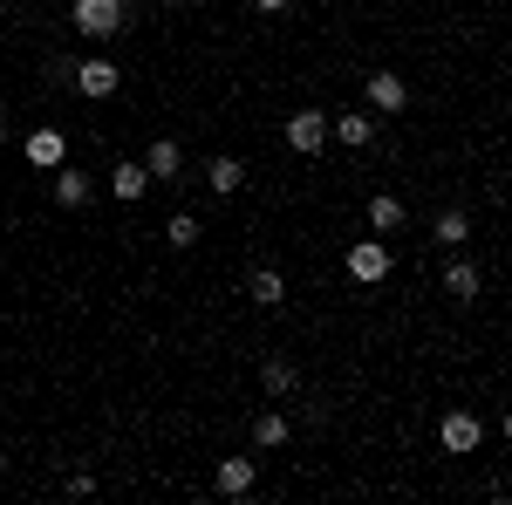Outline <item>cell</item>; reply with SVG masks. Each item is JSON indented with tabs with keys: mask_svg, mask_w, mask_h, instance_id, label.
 <instances>
[{
	"mask_svg": "<svg viewBox=\"0 0 512 505\" xmlns=\"http://www.w3.org/2000/svg\"><path fill=\"white\" fill-rule=\"evenodd\" d=\"M403 219H410V212H403V198H396V192H376V198H369V233L396 239V233H403Z\"/></svg>",
	"mask_w": 512,
	"mask_h": 505,
	"instance_id": "obj_16",
	"label": "cell"
},
{
	"mask_svg": "<svg viewBox=\"0 0 512 505\" xmlns=\"http://www.w3.org/2000/svg\"><path fill=\"white\" fill-rule=\"evenodd\" d=\"M478 444H485V424H478V410H444V417H437V451H451V458H472Z\"/></svg>",
	"mask_w": 512,
	"mask_h": 505,
	"instance_id": "obj_3",
	"label": "cell"
},
{
	"mask_svg": "<svg viewBox=\"0 0 512 505\" xmlns=\"http://www.w3.org/2000/svg\"><path fill=\"white\" fill-rule=\"evenodd\" d=\"M69 82H76V96H89V103H103V96H117L123 69L110 62V55H89V62H76V69H69Z\"/></svg>",
	"mask_w": 512,
	"mask_h": 505,
	"instance_id": "obj_5",
	"label": "cell"
},
{
	"mask_svg": "<svg viewBox=\"0 0 512 505\" xmlns=\"http://www.w3.org/2000/svg\"><path fill=\"white\" fill-rule=\"evenodd\" d=\"M328 137L349 144V151H369V144L383 137V117H376V110H342V117L328 123Z\"/></svg>",
	"mask_w": 512,
	"mask_h": 505,
	"instance_id": "obj_7",
	"label": "cell"
},
{
	"mask_svg": "<svg viewBox=\"0 0 512 505\" xmlns=\"http://www.w3.org/2000/svg\"><path fill=\"white\" fill-rule=\"evenodd\" d=\"M465 239H472V212H465V205L437 212V246H465Z\"/></svg>",
	"mask_w": 512,
	"mask_h": 505,
	"instance_id": "obj_19",
	"label": "cell"
},
{
	"mask_svg": "<svg viewBox=\"0 0 512 505\" xmlns=\"http://www.w3.org/2000/svg\"><path fill=\"white\" fill-rule=\"evenodd\" d=\"M89 198H96V178H89V171H76V164H62V171H55V205L82 212Z\"/></svg>",
	"mask_w": 512,
	"mask_h": 505,
	"instance_id": "obj_13",
	"label": "cell"
},
{
	"mask_svg": "<svg viewBox=\"0 0 512 505\" xmlns=\"http://www.w3.org/2000/svg\"><path fill=\"white\" fill-rule=\"evenodd\" d=\"M144 171H151V185H178V178H185V151H178V137H158V144L144 151Z\"/></svg>",
	"mask_w": 512,
	"mask_h": 505,
	"instance_id": "obj_10",
	"label": "cell"
},
{
	"mask_svg": "<svg viewBox=\"0 0 512 505\" xmlns=\"http://www.w3.org/2000/svg\"><path fill=\"white\" fill-rule=\"evenodd\" d=\"M260 389H267L274 403H287V396H301V369H294L287 355H267V362H260Z\"/></svg>",
	"mask_w": 512,
	"mask_h": 505,
	"instance_id": "obj_12",
	"label": "cell"
},
{
	"mask_svg": "<svg viewBox=\"0 0 512 505\" xmlns=\"http://www.w3.org/2000/svg\"><path fill=\"white\" fill-rule=\"evenodd\" d=\"M321 7H335V0H321Z\"/></svg>",
	"mask_w": 512,
	"mask_h": 505,
	"instance_id": "obj_26",
	"label": "cell"
},
{
	"mask_svg": "<svg viewBox=\"0 0 512 505\" xmlns=\"http://www.w3.org/2000/svg\"><path fill=\"white\" fill-rule=\"evenodd\" d=\"M144 192H151V171H144V157H123L117 171H110V198H117V205H137Z\"/></svg>",
	"mask_w": 512,
	"mask_h": 505,
	"instance_id": "obj_11",
	"label": "cell"
},
{
	"mask_svg": "<svg viewBox=\"0 0 512 505\" xmlns=\"http://www.w3.org/2000/svg\"><path fill=\"white\" fill-rule=\"evenodd\" d=\"M62 492H69V499H96V471H69Z\"/></svg>",
	"mask_w": 512,
	"mask_h": 505,
	"instance_id": "obj_21",
	"label": "cell"
},
{
	"mask_svg": "<svg viewBox=\"0 0 512 505\" xmlns=\"http://www.w3.org/2000/svg\"><path fill=\"white\" fill-rule=\"evenodd\" d=\"M499 430H506V437H512V410H506V417H499Z\"/></svg>",
	"mask_w": 512,
	"mask_h": 505,
	"instance_id": "obj_23",
	"label": "cell"
},
{
	"mask_svg": "<svg viewBox=\"0 0 512 505\" xmlns=\"http://www.w3.org/2000/svg\"><path fill=\"white\" fill-rule=\"evenodd\" d=\"M287 144L301 157L328 151V117H321V110H294V117H287Z\"/></svg>",
	"mask_w": 512,
	"mask_h": 505,
	"instance_id": "obj_9",
	"label": "cell"
},
{
	"mask_svg": "<svg viewBox=\"0 0 512 505\" xmlns=\"http://www.w3.org/2000/svg\"><path fill=\"white\" fill-rule=\"evenodd\" d=\"M362 110H376V117H403V110H410V82L390 76V69L362 76Z\"/></svg>",
	"mask_w": 512,
	"mask_h": 505,
	"instance_id": "obj_4",
	"label": "cell"
},
{
	"mask_svg": "<svg viewBox=\"0 0 512 505\" xmlns=\"http://www.w3.org/2000/svg\"><path fill=\"white\" fill-rule=\"evenodd\" d=\"M164 246H171V253H192V246H198V219H192V212H178V219L164 226Z\"/></svg>",
	"mask_w": 512,
	"mask_h": 505,
	"instance_id": "obj_20",
	"label": "cell"
},
{
	"mask_svg": "<svg viewBox=\"0 0 512 505\" xmlns=\"http://www.w3.org/2000/svg\"><path fill=\"white\" fill-rule=\"evenodd\" d=\"M246 301H253V308H280V301H287L280 267H253V273H246Z\"/></svg>",
	"mask_w": 512,
	"mask_h": 505,
	"instance_id": "obj_14",
	"label": "cell"
},
{
	"mask_svg": "<svg viewBox=\"0 0 512 505\" xmlns=\"http://www.w3.org/2000/svg\"><path fill=\"white\" fill-rule=\"evenodd\" d=\"M287 7H294V0H253V14H274V21L287 14Z\"/></svg>",
	"mask_w": 512,
	"mask_h": 505,
	"instance_id": "obj_22",
	"label": "cell"
},
{
	"mask_svg": "<svg viewBox=\"0 0 512 505\" xmlns=\"http://www.w3.org/2000/svg\"><path fill=\"white\" fill-rule=\"evenodd\" d=\"M21 151H28L35 171H62V164H69V130H55V123H48V130H28Z\"/></svg>",
	"mask_w": 512,
	"mask_h": 505,
	"instance_id": "obj_8",
	"label": "cell"
},
{
	"mask_svg": "<svg viewBox=\"0 0 512 505\" xmlns=\"http://www.w3.org/2000/svg\"><path fill=\"white\" fill-rule=\"evenodd\" d=\"M0 478H7V458H0Z\"/></svg>",
	"mask_w": 512,
	"mask_h": 505,
	"instance_id": "obj_25",
	"label": "cell"
},
{
	"mask_svg": "<svg viewBox=\"0 0 512 505\" xmlns=\"http://www.w3.org/2000/svg\"><path fill=\"white\" fill-rule=\"evenodd\" d=\"M130 28V0H76V35L82 41H117Z\"/></svg>",
	"mask_w": 512,
	"mask_h": 505,
	"instance_id": "obj_1",
	"label": "cell"
},
{
	"mask_svg": "<svg viewBox=\"0 0 512 505\" xmlns=\"http://www.w3.org/2000/svg\"><path fill=\"white\" fill-rule=\"evenodd\" d=\"M205 185H212L219 198L246 192V164H239V157H212V164H205Z\"/></svg>",
	"mask_w": 512,
	"mask_h": 505,
	"instance_id": "obj_18",
	"label": "cell"
},
{
	"mask_svg": "<svg viewBox=\"0 0 512 505\" xmlns=\"http://www.w3.org/2000/svg\"><path fill=\"white\" fill-rule=\"evenodd\" d=\"M390 267H396V253H390V239H383V233L349 246V280H355V287H383Z\"/></svg>",
	"mask_w": 512,
	"mask_h": 505,
	"instance_id": "obj_2",
	"label": "cell"
},
{
	"mask_svg": "<svg viewBox=\"0 0 512 505\" xmlns=\"http://www.w3.org/2000/svg\"><path fill=\"white\" fill-rule=\"evenodd\" d=\"M437 287H444L451 301H478V287H485V273H478V260H451Z\"/></svg>",
	"mask_w": 512,
	"mask_h": 505,
	"instance_id": "obj_15",
	"label": "cell"
},
{
	"mask_svg": "<svg viewBox=\"0 0 512 505\" xmlns=\"http://www.w3.org/2000/svg\"><path fill=\"white\" fill-rule=\"evenodd\" d=\"M0 151H7V130H0Z\"/></svg>",
	"mask_w": 512,
	"mask_h": 505,
	"instance_id": "obj_24",
	"label": "cell"
},
{
	"mask_svg": "<svg viewBox=\"0 0 512 505\" xmlns=\"http://www.w3.org/2000/svg\"><path fill=\"white\" fill-rule=\"evenodd\" d=\"M212 485H219V499H253L260 492V458H219Z\"/></svg>",
	"mask_w": 512,
	"mask_h": 505,
	"instance_id": "obj_6",
	"label": "cell"
},
{
	"mask_svg": "<svg viewBox=\"0 0 512 505\" xmlns=\"http://www.w3.org/2000/svg\"><path fill=\"white\" fill-rule=\"evenodd\" d=\"M287 437H294V424H287V410H280V403L253 417V451H280Z\"/></svg>",
	"mask_w": 512,
	"mask_h": 505,
	"instance_id": "obj_17",
	"label": "cell"
}]
</instances>
